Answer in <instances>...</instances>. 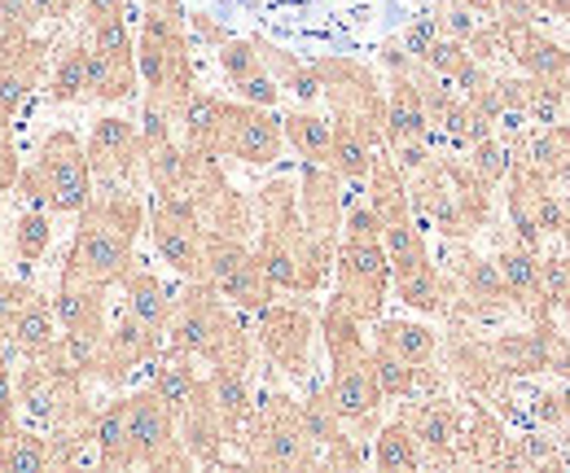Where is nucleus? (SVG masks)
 I'll use <instances>...</instances> for the list:
<instances>
[{"mask_svg":"<svg viewBox=\"0 0 570 473\" xmlns=\"http://www.w3.org/2000/svg\"><path fill=\"white\" fill-rule=\"evenodd\" d=\"M149 224V210L132 189H101L92 203L79 210L71 255H67V276L92 280V285H124V276L137 268V233Z\"/></svg>","mask_w":570,"mask_h":473,"instance_id":"f257e3e1","label":"nucleus"},{"mask_svg":"<svg viewBox=\"0 0 570 473\" xmlns=\"http://www.w3.org/2000/svg\"><path fill=\"white\" fill-rule=\"evenodd\" d=\"M167 346L207 359L212 368H250V334L233 321V303H224L212 280H189L176 294Z\"/></svg>","mask_w":570,"mask_h":473,"instance_id":"f03ea898","label":"nucleus"},{"mask_svg":"<svg viewBox=\"0 0 570 473\" xmlns=\"http://www.w3.org/2000/svg\"><path fill=\"white\" fill-rule=\"evenodd\" d=\"M92 162H88V145H79L75 132H53L31 167H22L18 176V194L27 203L45 206L53 215H79L92 203Z\"/></svg>","mask_w":570,"mask_h":473,"instance_id":"7ed1b4c3","label":"nucleus"},{"mask_svg":"<svg viewBox=\"0 0 570 473\" xmlns=\"http://www.w3.org/2000/svg\"><path fill=\"white\" fill-rule=\"evenodd\" d=\"M237 443L246 447V465L255 470H316L321 465V447L307 438L298 421V404L289 395H273L268 404L255 407Z\"/></svg>","mask_w":570,"mask_h":473,"instance_id":"20e7f679","label":"nucleus"},{"mask_svg":"<svg viewBox=\"0 0 570 473\" xmlns=\"http://www.w3.org/2000/svg\"><path fill=\"white\" fill-rule=\"evenodd\" d=\"M334 276H338L334 298L347 303L360 321H377L386 289L395 285L382 233H343L338 255H334Z\"/></svg>","mask_w":570,"mask_h":473,"instance_id":"39448f33","label":"nucleus"},{"mask_svg":"<svg viewBox=\"0 0 570 473\" xmlns=\"http://www.w3.org/2000/svg\"><path fill=\"white\" fill-rule=\"evenodd\" d=\"M145 228L163 264H171L185 280H207V224L189 194H158Z\"/></svg>","mask_w":570,"mask_h":473,"instance_id":"423d86ee","label":"nucleus"},{"mask_svg":"<svg viewBox=\"0 0 570 473\" xmlns=\"http://www.w3.org/2000/svg\"><path fill=\"white\" fill-rule=\"evenodd\" d=\"M128 447H132V470H189L194 465V456L180 447L176 412L154 386L128 400Z\"/></svg>","mask_w":570,"mask_h":473,"instance_id":"0eeeda50","label":"nucleus"},{"mask_svg":"<svg viewBox=\"0 0 570 473\" xmlns=\"http://www.w3.org/2000/svg\"><path fill=\"white\" fill-rule=\"evenodd\" d=\"M321 70V83H325V97L334 106V119H347L356 124L360 132H368V140L386 145V97L377 92V79L373 70L347 62V58H321L312 62Z\"/></svg>","mask_w":570,"mask_h":473,"instance_id":"6e6552de","label":"nucleus"},{"mask_svg":"<svg viewBox=\"0 0 570 473\" xmlns=\"http://www.w3.org/2000/svg\"><path fill=\"white\" fill-rule=\"evenodd\" d=\"M88 162L106 189H132V180L145 171L141 128L124 115H101L88 132Z\"/></svg>","mask_w":570,"mask_h":473,"instance_id":"1a4fd4ad","label":"nucleus"},{"mask_svg":"<svg viewBox=\"0 0 570 473\" xmlns=\"http://www.w3.org/2000/svg\"><path fill=\"white\" fill-rule=\"evenodd\" d=\"M285 149V124L246 101H228L224 110V136H219V158H237L246 167H273Z\"/></svg>","mask_w":570,"mask_h":473,"instance_id":"9d476101","label":"nucleus"},{"mask_svg":"<svg viewBox=\"0 0 570 473\" xmlns=\"http://www.w3.org/2000/svg\"><path fill=\"white\" fill-rule=\"evenodd\" d=\"M312 334H316V325H312V312L303 303H277L273 298L259 312V346L285 377H303L307 373Z\"/></svg>","mask_w":570,"mask_h":473,"instance_id":"9b49d317","label":"nucleus"},{"mask_svg":"<svg viewBox=\"0 0 570 473\" xmlns=\"http://www.w3.org/2000/svg\"><path fill=\"white\" fill-rule=\"evenodd\" d=\"M334 364V377H330V404L338 407V416L356 430H373L377 425V412L386 404L382 386H377V373H373V346L356 351V355H343V359H330Z\"/></svg>","mask_w":570,"mask_h":473,"instance_id":"f8f14e48","label":"nucleus"},{"mask_svg":"<svg viewBox=\"0 0 570 473\" xmlns=\"http://www.w3.org/2000/svg\"><path fill=\"white\" fill-rule=\"evenodd\" d=\"M158 346H163V334H154V329L141 325L132 312H124V316L106 329V338H101L92 377H101L106 386H119L137 364H149V359H158V355H163Z\"/></svg>","mask_w":570,"mask_h":473,"instance_id":"ddd939ff","label":"nucleus"},{"mask_svg":"<svg viewBox=\"0 0 570 473\" xmlns=\"http://www.w3.org/2000/svg\"><path fill=\"white\" fill-rule=\"evenodd\" d=\"M45 40H31V31H0V110L13 119L45 70Z\"/></svg>","mask_w":570,"mask_h":473,"instance_id":"4468645a","label":"nucleus"},{"mask_svg":"<svg viewBox=\"0 0 570 473\" xmlns=\"http://www.w3.org/2000/svg\"><path fill=\"white\" fill-rule=\"evenodd\" d=\"M404 421L413 425V438H417L426 465H461V456H456L461 412H456V404H448L443 395H426V400H417V404L404 412Z\"/></svg>","mask_w":570,"mask_h":473,"instance_id":"2eb2a0df","label":"nucleus"},{"mask_svg":"<svg viewBox=\"0 0 570 473\" xmlns=\"http://www.w3.org/2000/svg\"><path fill=\"white\" fill-rule=\"evenodd\" d=\"M500 27H504V53L513 58V67H522V75L553 79V83L570 88V53L558 40L540 36L535 22H500Z\"/></svg>","mask_w":570,"mask_h":473,"instance_id":"dca6fc26","label":"nucleus"},{"mask_svg":"<svg viewBox=\"0 0 570 473\" xmlns=\"http://www.w3.org/2000/svg\"><path fill=\"white\" fill-rule=\"evenodd\" d=\"M53 312L71 338H106V285H92V280H79V276L62 272L58 294H53Z\"/></svg>","mask_w":570,"mask_h":473,"instance_id":"f3484780","label":"nucleus"},{"mask_svg":"<svg viewBox=\"0 0 570 473\" xmlns=\"http://www.w3.org/2000/svg\"><path fill=\"white\" fill-rule=\"evenodd\" d=\"M62 342H67V329H62L53 303L40 298V294H31L27 307H22V312L13 316V325H9V346H13V355H22V359L53 355Z\"/></svg>","mask_w":570,"mask_h":473,"instance_id":"a211bd4d","label":"nucleus"},{"mask_svg":"<svg viewBox=\"0 0 570 473\" xmlns=\"http://www.w3.org/2000/svg\"><path fill=\"white\" fill-rule=\"evenodd\" d=\"M176 421H180V447L194 456V465H219L224 443H233V438L224 430V416L207 400V382H203V395L185 407Z\"/></svg>","mask_w":570,"mask_h":473,"instance_id":"6ab92c4d","label":"nucleus"},{"mask_svg":"<svg viewBox=\"0 0 570 473\" xmlns=\"http://www.w3.org/2000/svg\"><path fill=\"white\" fill-rule=\"evenodd\" d=\"M509 452V430L492 407H474L470 421H461V443H456V456L461 465H483V470H500Z\"/></svg>","mask_w":570,"mask_h":473,"instance_id":"aec40b11","label":"nucleus"},{"mask_svg":"<svg viewBox=\"0 0 570 473\" xmlns=\"http://www.w3.org/2000/svg\"><path fill=\"white\" fill-rule=\"evenodd\" d=\"M224 110H228V101H219L212 92H189L185 101H180V115H176V124H180V132H185V149L189 154H207V158H219V136H224Z\"/></svg>","mask_w":570,"mask_h":473,"instance_id":"412c9836","label":"nucleus"},{"mask_svg":"<svg viewBox=\"0 0 570 473\" xmlns=\"http://www.w3.org/2000/svg\"><path fill=\"white\" fill-rule=\"evenodd\" d=\"M207 400L215 404V412L224 416L228 438L237 443L246 421L255 416V395H250V377L246 368H212L207 373Z\"/></svg>","mask_w":570,"mask_h":473,"instance_id":"4be33fe9","label":"nucleus"},{"mask_svg":"<svg viewBox=\"0 0 570 473\" xmlns=\"http://www.w3.org/2000/svg\"><path fill=\"white\" fill-rule=\"evenodd\" d=\"M338 171L325 162H307L303 167V224L312 233H334L338 237Z\"/></svg>","mask_w":570,"mask_h":473,"instance_id":"5701e85b","label":"nucleus"},{"mask_svg":"<svg viewBox=\"0 0 570 473\" xmlns=\"http://www.w3.org/2000/svg\"><path fill=\"white\" fill-rule=\"evenodd\" d=\"M124 294H128V312H132L141 325H149L154 334H167L176 298L167 294V285H163L154 272L137 264V268L124 276Z\"/></svg>","mask_w":570,"mask_h":473,"instance_id":"b1692460","label":"nucleus"},{"mask_svg":"<svg viewBox=\"0 0 570 473\" xmlns=\"http://www.w3.org/2000/svg\"><path fill=\"white\" fill-rule=\"evenodd\" d=\"M92 447L101 470H132V447H128V400H115L101 412H92Z\"/></svg>","mask_w":570,"mask_h":473,"instance_id":"393cba45","label":"nucleus"},{"mask_svg":"<svg viewBox=\"0 0 570 473\" xmlns=\"http://www.w3.org/2000/svg\"><path fill=\"white\" fill-rule=\"evenodd\" d=\"M137 79H141L137 62H115V58H106L88 45V92H83V101H101V106L128 101L137 92Z\"/></svg>","mask_w":570,"mask_h":473,"instance_id":"a878e982","label":"nucleus"},{"mask_svg":"<svg viewBox=\"0 0 570 473\" xmlns=\"http://www.w3.org/2000/svg\"><path fill=\"white\" fill-rule=\"evenodd\" d=\"M203 382L207 377H198V368H194V355H180V351H171L167 346V355H158V373H154V391L167 400V407L180 416L185 407L194 404L198 395H203Z\"/></svg>","mask_w":570,"mask_h":473,"instance_id":"bb28decb","label":"nucleus"},{"mask_svg":"<svg viewBox=\"0 0 570 473\" xmlns=\"http://www.w3.org/2000/svg\"><path fill=\"white\" fill-rule=\"evenodd\" d=\"M285 124V145L303 158V162H325L334 158V119H321L312 110H289Z\"/></svg>","mask_w":570,"mask_h":473,"instance_id":"cd10ccee","label":"nucleus"},{"mask_svg":"<svg viewBox=\"0 0 570 473\" xmlns=\"http://www.w3.org/2000/svg\"><path fill=\"white\" fill-rule=\"evenodd\" d=\"M373 465L382 473H413L426 465L422 461V447L413 438V425L404 416H395V421H386L377 430V438H373Z\"/></svg>","mask_w":570,"mask_h":473,"instance_id":"c85d7f7f","label":"nucleus"},{"mask_svg":"<svg viewBox=\"0 0 570 473\" xmlns=\"http://www.w3.org/2000/svg\"><path fill=\"white\" fill-rule=\"evenodd\" d=\"M373 158H377V140H368V132H360L356 124H347V119H334V158H330V167L343 180L364 185L368 171H373Z\"/></svg>","mask_w":570,"mask_h":473,"instance_id":"c756f323","label":"nucleus"},{"mask_svg":"<svg viewBox=\"0 0 570 473\" xmlns=\"http://www.w3.org/2000/svg\"><path fill=\"white\" fill-rule=\"evenodd\" d=\"M488 346H492L497 364L509 377H535V373L549 368V364H544V338H540L535 325H531V329H518V334H513V329H509V334H497Z\"/></svg>","mask_w":570,"mask_h":473,"instance_id":"7c9ffc66","label":"nucleus"},{"mask_svg":"<svg viewBox=\"0 0 570 473\" xmlns=\"http://www.w3.org/2000/svg\"><path fill=\"white\" fill-rule=\"evenodd\" d=\"M373 342L395 351L409 364H434V355H439V334L430 325H417V321H377Z\"/></svg>","mask_w":570,"mask_h":473,"instance_id":"2f4dec72","label":"nucleus"},{"mask_svg":"<svg viewBox=\"0 0 570 473\" xmlns=\"http://www.w3.org/2000/svg\"><path fill=\"white\" fill-rule=\"evenodd\" d=\"M0 470L4 473H45L53 470V443L31 430H9L0 443Z\"/></svg>","mask_w":570,"mask_h":473,"instance_id":"473e14b6","label":"nucleus"},{"mask_svg":"<svg viewBox=\"0 0 570 473\" xmlns=\"http://www.w3.org/2000/svg\"><path fill=\"white\" fill-rule=\"evenodd\" d=\"M422 368L426 364H409L395 351L373 342V373H377V386L386 400H417L422 395Z\"/></svg>","mask_w":570,"mask_h":473,"instance_id":"72a5a7b5","label":"nucleus"},{"mask_svg":"<svg viewBox=\"0 0 570 473\" xmlns=\"http://www.w3.org/2000/svg\"><path fill=\"white\" fill-rule=\"evenodd\" d=\"M53 246V210L36 206V210H22L13 219V255L22 259V268H36Z\"/></svg>","mask_w":570,"mask_h":473,"instance_id":"f704fd0d","label":"nucleus"},{"mask_svg":"<svg viewBox=\"0 0 570 473\" xmlns=\"http://www.w3.org/2000/svg\"><path fill=\"white\" fill-rule=\"evenodd\" d=\"M298 421H303V430H307V438L325 452V447H334V443H343L347 434H343V416H338V407L330 404V391L325 386H316V391H307V400L298 404Z\"/></svg>","mask_w":570,"mask_h":473,"instance_id":"c9c22d12","label":"nucleus"},{"mask_svg":"<svg viewBox=\"0 0 570 473\" xmlns=\"http://www.w3.org/2000/svg\"><path fill=\"white\" fill-rule=\"evenodd\" d=\"M250 264H255V250H250L242 237L207 228V280H212L215 289H219L224 280H233L237 272H246Z\"/></svg>","mask_w":570,"mask_h":473,"instance_id":"e433bc0d","label":"nucleus"},{"mask_svg":"<svg viewBox=\"0 0 570 473\" xmlns=\"http://www.w3.org/2000/svg\"><path fill=\"white\" fill-rule=\"evenodd\" d=\"M83 92H88V45H71L49 75V101L71 106V101H83Z\"/></svg>","mask_w":570,"mask_h":473,"instance_id":"4c0bfd02","label":"nucleus"},{"mask_svg":"<svg viewBox=\"0 0 570 473\" xmlns=\"http://www.w3.org/2000/svg\"><path fill=\"white\" fill-rule=\"evenodd\" d=\"M474 171H479V180L483 185H509V171H513V145L504 140V136H483L479 145H470V158H465Z\"/></svg>","mask_w":570,"mask_h":473,"instance_id":"58836bf2","label":"nucleus"},{"mask_svg":"<svg viewBox=\"0 0 570 473\" xmlns=\"http://www.w3.org/2000/svg\"><path fill=\"white\" fill-rule=\"evenodd\" d=\"M88 31H92V49H97V53H106V58H115V62H137V40H132L124 13H119V18H101V22H92Z\"/></svg>","mask_w":570,"mask_h":473,"instance_id":"ea45409f","label":"nucleus"},{"mask_svg":"<svg viewBox=\"0 0 570 473\" xmlns=\"http://www.w3.org/2000/svg\"><path fill=\"white\" fill-rule=\"evenodd\" d=\"M504 206H509V228H513V237L522 242V246H531V250H544V228H540V219H535V210L527 203V194L509 180V189H504Z\"/></svg>","mask_w":570,"mask_h":473,"instance_id":"a19ab883","label":"nucleus"},{"mask_svg":"<svg viewBox=\"0 0 570 473\" xmlns=\"http://www.w3.org/2000/svg\"><path fill=\"white\" fill-rule=\"evenodd\" d=\"M215 58H219V70H224V79H228V83H237V79H246V75H255V70L264 67L259 45H255V40H233V36L219 45V53H215Z\"/></svg>","mask_w":570,"mask_h":473,"instance_id":"79ce46f5","label":"nucleus"},{"mask_svg":"<svg viewBox=\"0 0 570 473\" xmlns=\"http://www.w3.org/2000/svg\"><path fill=\"white\" fill-rule=\"evenodd\" d=\"M434 18H439V31L443 36H452V40H474L479 36V27L488 22L483 13H474L470 4H461V0H439V9H434Z\"/></svg>","mask_w":570,"mask_h":473,"instance_id":"37998d69","label":"nucleus"},{"mask_svg":"<svg viewBox=\"0 0 570 473\" xmlns=\"http://www.w3.org/2000/svg\"><path fill=\"white\" fill-rule=\"evenodd\" d=\"M434 75H443V79H456L461 70L474 62V53H470V45L465 40H452V36H439L434 45H430V53L422 58Z\"/></svg>","mask_w":570,"mask_h":473,"instance_id":"c03bdc74","label":"nucleus"},{"mask_svg":"<svg viewBox=\"0 0 570 473\" xmlns=\"http://www.w3.org/2000/svg\"><path fill=\"white\" fill-rule=\"evenodd\" d=\"M233 97L237 101H246V106H264V110H273L277 101H282V83H277V75L268 67H259L255 75H246V79H237L233 83Z\"/></svg>","mask_w":570,"mask_h":473,"instance_id":"a18cd8bd","label":"nucleus"},{"mask_svg":"<svg viewBox=\"0 0 570 473\" xmlns=\"http://www.w3.org/2000/svg\"><path fill=\"white\" fill-rule=\"evenodd\" d=\"M540 289H544V303L549 312H562L567 307V294H570V250L567 255H549L540 264Z\"/></svg>","mask_w":570,"mask_h":473,"instance_id":"49530a36","label":"nucleus"},{"mask_svg":"<svg viewBox=\"0 0 570 473\" xmlns=\"http://www.w3.org/2000/svg\"><path fill=\"white\" fill-rule=\"evenodd\" d=\"M36 289L31 285H22V280H9L4 272H0V342L9 338V325H13V316L27 307V298H31Z\"/></svg>","mask_w":570,"mask_h":473,"instance_id":"de8ad7c7","label":"nucleus"},{"mask_svg":"<svg viewBox=\"0 0 570 473\" xmlns=\"http://www.w3.org/2000/svg\"><path fill=\"white\" fill-rule=\"evenodd\" d=\"M439 36H443V31H439V18L430 13V18H417V22L404 31V40H400V45H404V53H409L413 62H422V58L430 53V45H434Z\"/></svg>","mask_w":570,"mask_h":473,"instance_id":"09e8293b","label":"nucleus"},{"mask_svg":"<svg viewBox=\"0 0 570 473\" xmlns=\"http://www.w3.org/2000/svg\"><path fill=\"white\" fill-rule=\"evenodd\" d=\"M36 13L31 0H0V31H31Z\"/></svg>","mask_w":570,"mask_h":473,"instance_id":"8fccbe9b","label":"nucleus"},{"mask_svg":"<svg viewBox=\"0 0 570 473\" xmlns=\"http://www.w3.org/2000/svg\"><path fill=\"white\" fill-rule=\"evenodd\" d=\"M535 421L549 425V430H562L567 425V412H562V395H549V391H535Z\"/></svg>","mask_w":570,"mask_h":473,"instance_id":"3c124183","label":"nucleus"},{"mask_svg":"<svg viewBox=\"0 0 570 473\" xmlns=\"http://www.w3.org/2000/svg\"><path fill=\"white\" fill-rule=\"evenodd\" d=\"M75 9H83V0H31L36 22H62V18H71Z\"/></svg>","mask_w":570,"mask_h":473,"instance_id":"603ef678","label":"nucleus"},{"mask_svg":"<svg viewBox=\"0 0 570 473\" xmlns=\"http://www.w3.org/2000/svg\"><path fill=\"white\" fill-rule=\"evenodd\" d=\"M18 176H22V162L13 154V140H0V194L18 189Z\"/></svg>","mask_w":570,"mask_h":473,"instance_id":"864d4df0","label":"nucleus"},{"mask_svg":"<svg viewBox=\"0 0 570 473\" xmlns=\"http://www.w3.org/2000/svg\"><path fill=\"white\" fill-rule=\"evenodd\" d=\"M189 27H194V31H198V36H203V40H212L215 49H219V45H224V40H228V36H224V31H219V27H215L212 18H207V13H198V18H189Z\"/></svg>","mask_w":570,"mask_h":473,"instance_id":"5fc2aeb1","label":"nucleus"},{"mask_svg":"<svg viewBox=\"0 0 570 473\" xmlns=\"http://www.w3.org/2000/svg\"><path fill=\"white\" fill-rule=\"evenodd\" d=\"M570 18V0H540V18Z\"/></svg>","mask_w":570,"mask_h":473,"instance_id":"6e6d98bb","label":"nucleus"},{"mask_svg":"<svg viewBox=\"0 0 570 473\" xmlns=\"http://www.w3.org/2000/svg\"><path fill=\"white\" fill-rule=\"evenodd\" d=\"M461 4H470L474 13H483V18H497L500 0H461Z\"/></svg>","mask_w":570,"mask_h":473,"instance_id":"4d7b16f0","label":"nucleus"},{"mask_svg":"<svg viewBox=\"0 0 570 473\" xmlns=\"http://www.w3.org/2000/svg\"><path fill=\"white\" fill-rule=\"evenodd\" d=\"M0 140H13V119L0 110Z\"/></svg>","mask_w":570,"mask_h":473,"instance_id":"13d9d810","label":"nucleus"},{"mask_svg":"<svg viewBox=\"0 0 570 473\" xmlns=\"http://www.w3.org/2000/svg\"><path fill=\"white\" fill-rule=\"evenodd\" d=\"M558 395H562V412H567V425H570V386L567 391H558Z\"/></svg>","mask_w":570,"mask_h":473,"instance_id":"bf43d9fd","label":"nucleus"},{"mask_svg":"<svg viewBox=\"0 0 570 473\" xmlns=\"http://www.w3.org/2000/svg\"><path fill=\"white\" fill-rule=\"evenodd\" d=\"M9 430H13V421H4V416H0V443H4V434H9Z\"/></svg>","mask_w":570,"mask_h":473,"instance_id":"052dcab7","label":"nucleus"},{"mask_svg":"<svg viewBox=\"0 0 570 473\" xmlns=\"http://www.w3.org/2000/svg\"><path fill=\"white\" fill-rule=\"evenodd\" d=\"M562 316H567V321H570V294H567V307H562Z\"/></svg>","mask_w":570,"mask_h":473,"instance_id":"680f3d73","label":"nucleus"}]
</instances>
